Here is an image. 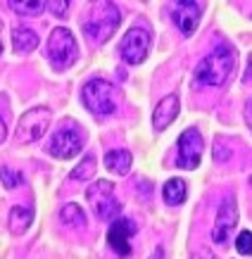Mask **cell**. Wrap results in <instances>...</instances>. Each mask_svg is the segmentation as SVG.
Wrapping results in <instances>:
<instances>
[{
    "label": "cell",
    "instance_id": "obj_17",
    "mask_svg": "<svg viewBox=\"0 0 252 259\" xmlns=\"http://www.w3.org/2000/svg\"><path fill=\"white\" fill-rule=\"evenodd\" d=\"M60 221H62L67 228H74V231H81V228H86V214L81 209L79 204H64L62 212H60Z\"/></svg>",
    "mask_w": 252,
    "mask_h": 259
},
{
    "label": "cell",
    "instance_id": "obj_4",
    "mask_svg": "<svg viewBox=\"0 0 252 259\" xmlns=\"http://www.w3.org/2000/svg\"><path fill=\"white\" fill-rule=\"evenodd\" d=\"M86 197L91 202V207H93L95 217L100 221H110L112 224L114 219H119L121 202L114 195V186L110 181H95V183H91L86 190Z\"/></svg>",
    "mask_w": 252,
    "mask_h": 259
},
{
    "label": "cell",
    "instance_id": "obj_2",
    "mask_svg": "<svg viewBox=\"0 0 252 259\" xmlns=\"http://www.w3.org/2000/svg\"><path fill=\"white\" fill-rule=\"evenodd\" d=\"M119 22H121V15L114 3H95L88 19L83 22V33L93 43H105L117 31Z\"/></svg>",
    "mask_w": 252,
    "mask_h": 259
},
{
    "label": "cell",
    "instance_id": "obj_15",
    "mask_svg": "<svg viewBox=\"0 0 252 259\" xmlns=\"http://www.w3.org/2000/svg\"><path fill=\"white\" fill-rule=\"evenodd\" d=\"M33 221V212L26 207H12L10 209V233L12 236H24Z\"/></svg>",
    "mask_w": 252,
    "mask_h": 259
},
{
    "label": "cell",
    "instance_id": "obj_1",
    "mask_svg": "<svg viewBox=\"0 0 252 259\" xmlns=\"http://www.w3.org/2000/svg\"><path fill=\"white\" fill-rule=\"evenodd\" d=\"M236 67V50L231 46H217L195 69V83L202 86H221L226 83L231 71Z\"/></svg>",
    "mask_w": 252,
    "mask_h": 259
},
{
    "label": "cell",
    "instance_id": "obj_19",
    "mask_svg": "<svg viewBox=\"0 0 252 259\" xmlns=\"http://www.w3.org/2000/svg\"><path fill=\"white\" fill-rule=\"evenodd\" d=\"M10 10H15L17 15H24V17H31V15H38L46 10V3H38V0H33V3H19V0H10L8 3Z\"/></svg>",
    "mask_w": 252,
    "mask_h": 259
},
{
    "label": "cell",
    "instance_id": "obj_12",
    "mask_svg": "<svg viewBox=\"0 0 252 259\" xmlns=\"http://www.w3.org/2000/svg\"><path fill=\"white\" fill-rule=\"evenodd\" d=\"M172 19H174V24L179 26V31H181L183 36H190V33L197 29L200 19H202V8H200L197 3H190V0L176 3L172 10Z\"/></svg>",
    "mask_w": 252,
    "mask_h": 259
},
{
    "label": "cell",
    "instance_id": "obj_7",
    "mask_svg": "<svg viewBox=\"0 0 252 259\" xmlns=\"http://www.w3.org/2000/svg\"><path fill=\"white\" fill-rule=\"evenodd\" d=\"M50 110L48 107H33V110L24 112L19 124H17L15 131V141L19 145H26V143H36L40 136H46L48 126H50Z\"/></svg>",
    "mask_w": 252,
    "mask_h": 259
},
{
    "label": "cell",
    "instance_id": "obj_11",
    "mask_svg": "<svg viewBox=\"0 0 252 259\" xmlns=\"http://www.w3.org/2000/svg\"><path fill=\"white\" fill-rule=\"evenodd\" d=\"M236 221H238V204L233 197H226L221 202L219 212H217V221H214V228H212V238L214 243L224 245L229 240L231 231L236 228Z\"/></svg>",
    "mask_w": 252,
    "mask_h": 259
},
{
    "label": "cell",
    "instance_id": "obj_22",
    "mask_svg": "<svg viewBox=\"0 0 252 259\" xmlns=\"http://www.w3.org/2000/svg\"><path fill=\"white\" fill-rule=\"evenodd\" d=\"M236 250L245 257H250L252 254V233L250 231H240V236L236 238Z\"/></svg>",
    "mask_w": 252,
    "mask_h": 259
},
{
    "label": "cell",
    "instance_id": "obj_3",
    "mask_svg": "<svg viewBox=\"0 0 252 259\" xmlns=\"http://www.w3.org/2000/svg\"><path fill=\"white\" fill-rule=\"evenodd\" d=\"M81 100L86 105L88 112H93L95 117H110L117 112V98L114 88L105 79H91L81 91Z\"/></svg>",
    "mask_w": 252,
    "mask_h": 259
},
{
    "label": "cell",
    "instance_id": "obj_18",
    "mask_svg": "<svg viewBox=\"0 0 252 259\" xmlns=\"http://www.w3.org/2000/svg\"><path fill=\"white\" fill-rule=\"evenodd\" d=\"M162 195H164V202L166 204H181L186 200V181L183 179H172L164 183V190H162Z\"/></svg>",
    "mask_w": 252,
    "mask_h": 259
},
{
    "label": "cell",
    "instance_id": "obj_6",
    "mask_svg": "<svg viewBox=\"0 0 252 259\" xmlns=\"http://www.w3.org/2000/svg\"><path fill=\"white\" fill-rule=\"evenodd\" d=\"M83 148V134L74 121H62L48 145V152L57 159H71L76 157Z\"/></svg>",
    "mask_w": 252,
    "mask_h": 259
},
{
    "label": "cell",
    "instance_id": "obj_20",
    "mask_svg": "<svg viewBox=\"0 0 252 259\" xmlns=\"http://www.w3.org/2000/svg\"><path fill=\"white\" fill-rule=\"evenodd\" d=\"M93 174H95V157H93V155H88V157L69 174V179L71 181H88Z\"/></svg>",
    "mask_w": 252,
    "mask_h": 259
},
{
    "label": "cell",
    "instance_id": "obj_8",
    "mask_svg": "<svg viewBox=\"0 0 252 259\" xmlns=\"http://www.w3.org/2000/svg\"><path fill=\"white\" fill-rule=\"evenodd\" d=\"M150 50V31L145 26H131L119 43V53L129 64H141Z\"/></svg>",
    "mask_w": 252,
    "mask_h": 259
},
{
    "label": "cell",
    "instance_id": "obj_5",
    "mask_svg": "<svg viewBox=\"0 0 252 259\" xmlns=\"http://www.w3.org/2000/svg\"><path fill=\"white\" fill-rule=\"evenodd\" d=\"M79 57V48H76V38L71 36L69 29L64 26H57L50 31V38H48V60L53 62L55 69H67L76 62Z\"/></svg>",
    "mask_w": 252,
    "mask_h": 259
},
{
    "label": "cell",
    "instance_id": "obj_14",
    "mask_svg": "<svg viewBox=\"0 0 252 259\" xmlns=\"http://www.w3.org/2000/svg\"><path fill=\"white\" fill-rule=\"evenodd\" d=\"M131 152L129 150H110V152H105V166L110 169L112 174H117V176H124V174L131 171Z\"/></svg>",
    "mask_w": 252,
    "mask_h": 259
},
{
    "label": "cell",
    "instance_id": "obj_13",
    "mask_svg": "<svg viewBox=\"0 0 252 259\" xmlns=\"http://www.w3.org/2000/svg\"><path fill=\"white\" fill-rule=\"evenodd\" d=\"M179 110H181V102H179L176 95L162 98V100L157 102V107H155V114H152V126H155V131H164L166 126L179 117Z\"/></svg>",
    "mask_w": 252,
    "mask_h": 259
},
{
    "label": "cell",
    "instance_id": "obj_25",
    "mask_svg": "<svg viewBox=\"0 0 252 259\" xmlns=\"http://www.w3.org/2000/svg\"><path fill=\"white\" fill-rule=\"evenodd\" d=\"M193 259H214V254L209 250H205V247H202V250H197L195 254H193Z\"/></svg>",
    "mask_w": 252,
    "mask_h": 259
},
{
    "label": "cell",
    "instance_id": "obj_24",
    "mask_svg": "<svg viewBox=\"0 0 252 259\" xmlns=\"http://www.w3.org/2000/svg\"><path fill=\"white\" fill-rule=\"evenodd\" d=\"M243 117H245V124L252 128V98L245 102V110H243Z\"/></svg>",
    "mask_w": 252,
    "mask_h": 259
},
{
    "label": "cell",
    "instance_id": "obj_27",
    "mask_svg": "<svg viewBox=\"0 0 252 259\" xmlns=\"http://www.w3.org/2000/svg\"><path fill=\"white\" fill-rule=\"evenodd\" d=\"M245 83H252V57H250V64H247V71H245Z\"/></svg>",
    "mask_w": 252,
    "mask_h": 259
},
{
    "label": "cell",
    "instance_id": "obj_21",
    "mask_svg": "<svg viewBox=\"0 0 252 259\" xmlns=\"http://www.w3.org/2000/svg\"><path fill=\"white\" fill-rule=\"evenodd\" d=\"M0 181L5 183V188H17V186H22L24 179L19 171H12L10 166H3L0 169Z\"/></svg>",
    "mask_w": 252,
    "mask_h": 259
},
{
    "label": "cell",
    "instance_id": "obj_9",
    "mask_svg": "<svg viewBox=\"0 0 252 259\" xmlns=\"http://www.w3.org/2000/svg\"><path fill=\"white\" fill-rule=\"evenodd\" d=\"M202 136L197 128H186L179 138V157H176V164L181 169H197L200 159H202Z\"/></svg>",
    "mask_w": 252,
    "mask_h": 259
},
{
    "label": "cell",
    "instance_id": "obj_16",
    "mask_svg": "<svg viewBox=\"0 0 252 259\" xmlns=\"http://www.w3.org/2000/svg\"><path fill=\"white\" fill-rule=\"evenodd\" d=\"M12 46H15L17 53H31V50H36V46H38V33L31 31V29H24V26H19V29H15L12 31Z\"/></svg>",
    "mask_w": 252,
    "mask_h": 259
},
{
    "label": "cell",
    "instance_id": "obj_10",
    "mask_svg": "<svg viewBox=\"0 0 252 259\" xmlns=\"http://www.w3.org/2000/svg\"><path fill=\"white\" fill-rule=\"evenodd\" d=\"M138 231L136 224L131 219H114L110 224V231H107V243L119 257H129L131 254V238Z\"/></svg>",
    "mask_w": 252,
    "mask_h": 259
},
{
    "label": "cell",
    "instance_id": "obj_26",
    "mask_svg": "<svg viewBox=\"0 0 252 259\" xmlns=\"http://www.w3.org/2000/svg\"><path fill=\"white\" fill-rule=\"evenodd\" d=\"M5 138H8V124H5V119L0 117V145L5 143Z\"/></svg>",
    "mask_w": 252,
    "mask_h": 259
},
{
    "label": "cell",
    "instance_id": "obj_23",
    "mask_svg": "<svg viewBox=\"0 0 252 259\" xmlns=\"http://www.w3.org/2000/svg\"><path fill=\"white\" fill-rule=\"evenodd\" d=\"M50 10H55V15H57V17H67L69 3H50Z\"/></svg>",
    "mask_w": 252,
    "mask_h": 259
},
{
    "label": "cell",
    "instance_id": "obj_28",
    "mask_svg": "<svg viewBox=\"0 0 252 259\" xmlns=\"http://www.w3.org/2000/svg\"><path fill=\"white\" fill-rule=\"evenodd\" d=\"M0 53H3V24H0Z\"/></svg>",
    "mask_w": 252,
    "mask_h": 259
}]
</instances>
